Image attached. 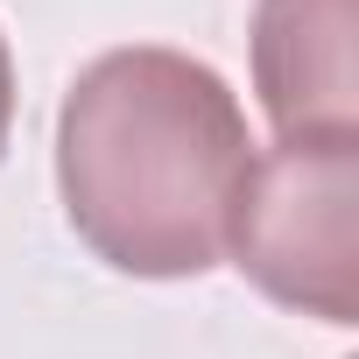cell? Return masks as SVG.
<instances>
[{
	"label": "cell",
	"instance_id": "obj_1",
	"mask_svg": "<svg viewBox=\"0 0 359 359\" xmlns=\"http://www.w3.org/2000/svg\"><path fill=\"white\" fill-rule=\"evenodd\" d=\"M247 169L254 141L233 85L184 50H106L64 92V219L120 275L184 282L219 268Z\"/></svg>",
	"mask_w": 359,
	"mask_h": 359
},
{
	"label": "cell",
	"instance_id": "obj_2",
	"mask_svg": "<svg viewBox=\"0 0 359 359\" xmlns=\"http://www.w3.org/2000/svg\"><path fill=\"white\" fill-rule=\"evenodd\" d=\"M226 254L268 303L359 324V134H303L254 155Z\"/></svg>",
	"mask_w": 359,
	"mask_h": 359
},
{
	"label": "cell",
	"instance_id": "obj_3",
	"mask_svg": "<svg viewBox=\"0 0 359 359\" xmlns=\"http://www.w3.org/2000/svg\"><path fill=\"white\" fill-rule=\"evenodd\" d=\"M359 0H254V92L275 141L359 134Z\"/></svg>",
	"mask_w": 359,
	"mask_h": 359
},
{
	"label": "cell",
	"instance_id": "obj_4",
	"mask_svg": "<svg viewBox=\"0 0 359 359\" xmlns=\"http://www.w3.org/2000/svg\"><path fill=\"white\" fill-rule=\"evenodd\" d=\"M8 127H15V57H8V36H0V155H8Z\"/></svg>",
	"mask_w": 359,
	"mask_h": 359
}]
</instances>
